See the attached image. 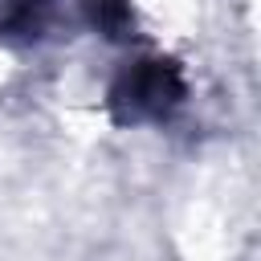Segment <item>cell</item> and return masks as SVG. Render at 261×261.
Masks as SVG:
<instances>
[{"label":"cell","mask_w":261,"mask_h":261,"mask_svg":"<svg viewBox=\"0 0 261 261\" xmlns=\"http://www.w3.org/2000/svg\"><path fill=\"white\" fill-rule=\"evenodd\" d=\"M179 98H184V77L171 61H139L114 82L110 110L118 122H147V118H163Z\"/></svg>","instance_id":"1"},{"label":"cell","mask_w":261,"mask_h":261,"mask_svg":"<svg viewBox=\"0 0 261 261\" xmlns=\"http://www.w3.org/2000/svg\"><path fill=\"white\" fill-rule=\"evenodd\" d=\"M49 0H4L0 8V29L8 37H37L45 24Z\"/></svg>","instance_id":"2"},{"label":"cell","mask_w":261,"mask_h":261,"mask_svg":"<svg viewBox=\"0 0 261 261\" xmlns=\"http://www.w3.org/2000/svg\"><path fill=\"white\" fill-rule=\"evenodd\" d=\"M90 20H94V29L106 33V37H126V29H130V8H126V0H90Z\"/></svg>","instance_id":"3"}]
</instances>
